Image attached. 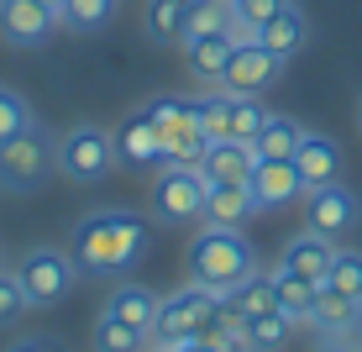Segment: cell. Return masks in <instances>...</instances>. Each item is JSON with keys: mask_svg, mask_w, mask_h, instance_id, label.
Returning <instances> with one entry per match:
<instances>
[{"mask_svg": "<svg viewBox=\"0 0 362 352\" xmlns=\"http://www.w3.org/2000/svg\"><path fill=\"white\" fill-rule=\"evenodd\" d=\"M147 242H153V221L142 210H90L69 237V253L79 263V273L90 279H116L142 263Z\"/></svg>", "mask_w": 362, "mask_h": 352, "instance_id": "obj_1", "label": "cell"}, {"mask_svg": "<svg viewBox=\"0 0 362 352\" xmlns=\"http://www.w3.org/2000/svg\"><path fill=\"white\" fill-rule=\"evenodd\" d=\"M247 273H257V263H252V247H247V237L236 232V226H205V232H194V242H189V284L231 295Z\"/></svg>", "mask_w": 362, "mask_h": 352, "instance_id": "obj_2", "label": "cell"}, {"mask_svg": "<svg viewBox=\"0 0 362 352\" xmlns=\"http://www.w3.org/2000/svg\"><path fill=\"white\" fill-rule=\"evenodd\" d=\"M221 300H226V295H216V289H205V284H184L179 295L163 300V310H158V326L147 331V347L179 352L184 342H194L199 326H205V321L221 310Z\"/></svg>", "mask_w": 362, "mask_h": 352, "instance_id": "obj_3", "label": "cell"}, {"mask_svg": "<svg viewBox=\"0 0 362 352\" xmlns=\"http://www.w3.org/2000/svg\"><path fill=\"white\" fill-rule=\"evenodd\" d=\"M16 279H21L32 305L47 310V305H64V300L74 295L79 263H74L69 247H32V253H21V263H16Z\"/></svg>", "mask_w": 362, "mask_h": 352, "instance_id": "obj_4", "label": "cell"}, {"mask_svg": "<svg viewBox=\"0 0 362 352\" xmlns=\"http://www.w3.org/2000/svg\"><path fill=\"white\" fill-rule=\"evenodd\" d=\"M116 132L105 127H90V121H79V127H69L58 137V174L74 184H100L110 169H116Z\"/></svg>", "mask_w": 362, "mask_h": 352, "instance_id": "obj_5", "label": "cell"}, {"mask_svg": "<svg viewBox=\"0 0 362 352\" xmlns=\"http://www.w3.org/2000/svg\"><path fill=\"white\" fill-rule=\"evenodd\" d=\"M205 195H210V179L199 174V163H163V174L153 184V210L168 226H189V221H205Z\"/></svg>", "mask_w": 362, "mask_h": 352, "instance_id": "obj_6", "label": "cell"}, {"mask_svg": "<svg viewBox=\"0 0 362 352\" xmlns=\"http://www.w3.org/2000/svg\"><path fill=\"white\" fill-rule=\"evenodd\" d=\"M47 169H58V142L37 121L0 147V184L6 190H37L47 179Z\"/></svg>", "mask_w": 362, "mask_h": 352, "instance_id": "obj_7", "label": "cell"}, {"mask_svg": "<svg viewBox=\"0 0 362 352\" xmlns=\"http://www.w3.org/2000/svg\"><path fill=\"white\" fill-rule=\"evenodd\" d=\"M279 69H284L279 53H268L263 42H242V47L231 53V64H226L221 90H226V95H263L268 84L279 79Z\"/></svg>", "mask_w": 362, "mask_h": 352, "instance_id": "obj_8", "label": "cell"}, {"mask_svg": "<svg viewBox=\"0 0 362 352\" xmlns=\"http://www.w3.org/2000/svg\"><path fill=\"white\" fill-rule=\"evenodd\" d=\"M58 27H64V21H58V11L47 6V0H11V6L0 11V37H6L11 47H42Z\"/></svg>", "mask_w": 362, "mask_h": 352, "instance_id": "obj_9", "label": "cell"}, {"mask_svg": "<svg viewBox=\"0 0 362 352\" xmlns=\"http://www.w3.org/2000/svg\"><path fill=\"white\" fill-rule=\"evenodd\" d=\"M357 195L346 184H320V190H305V221L310 232H326V237H341L357 226Z\"/></svg>", "mask_w": 362, "mask_h": 352, "instance_id": "obj_10", "label": "cell"}, {"mask_svg": "<svg viewBox=\"0 0 362 352\" xmlns=\"http://www.w3.org/2000/svg\"><path fill=\"white\" fill-rule=\"evenodd\" d=\"M252 200H257V210H279V205H289V200L305 195V179H299V169H294V158H257V169H252Z\"/></svg>", "mask_w": 362, "mask_h": 352, "instance_id": "obj_11", "label": "cell"}, {"mask_svg": "<svg viewBox=\"0 0 362 352\" xmlns=\"http://www.w3.org/2000/svg\"><path fill=\"white\" fill-rule=\"evenodd\" d=\"M310 326H315L320 336H331V342H341V336H352L362 326V300L357 295H341V289L320 284L315 289V305H310Z\"/></svg>", "mask_w": 362, "mask_h": 352, "instance_id": "obj_12", "label": "cell"}, {"mask_svg": "<svg viewBox=\"0 0 362 352\" xmlns=\"http://www.w3.org/2000/svg\"><path fill=\"white\" fill-rule=\"evenodd\" d=\"M252 169H257V147L231 142V137L210 142L205 158H199V174H205L210 184H252Z\"/></svg>", "mask_w": 362, "mask_h": 352, "instance_id": "obj_13", "label": "cell"}, {"mask_svg": "<svg viewBox=\"0 0 362 352\" xmlns=\"http://www.w3.org/2000/svg\"><path fill=\"white\" fill-rule=\"evenodd\" d=\"M294 169H299V179H305V190L336 184V174H341V147H336L331 137H320V132H305V142H299V153H294Z\"/></svg>", "mask_w": 362, "mask_h": 352, "instance_id": "obj_14", "label": "cell"}, {"mask_svg": "<svg viewBox=\"0 0 362 352\" xmlns=\"http://www.w3.org/2000/svg\"><path fill=\"white\" fill-rule=\"evenodd\" d=\"M331 258H336V247H331V237L326 232H299V237H289V242H284V268H294V273H305V279H326L331 273Z\"/></svg>", "mask_w": 362, "mask_h": 352, "instance_id": "obj_15", "label": "cell"}, {"mask_svg": "<svg viewBox=\"0 0 362 352\" xmlns=\"http://www.w3.org/2000/svg\"><path fill=\"white\" fill-rule=\"evenodd\" d=\"M116 158H121V163H132V169L163 163V132L147 121V110H136L132 121H121V132H116Z\"/></svg>", "mask_w": 362, "mask_h": 352, "instance_id": "obj_16", "label": "cell"}, {"mask_svg": "<svg viewBox=\"0 0 362 352\" xmlns=\"http://www.w3.org/2000/svg\"><path fill=\"white\" fill-rule=\"evenodd\" d=\"M105 310H110V316H121L127 326H136V331H153V326H158V310H163V300H158L147 284H132V279H127V284L110 289Z\"/></svg>", "mask_w": 362, "mask_h": 352, "instance_id": "obj_17", "label": "cell"}, {"mask_svg": "<svg viewBox=\"0 0 362 352\" xmlns=\"http://www.w3.org/2000/svg\"><path fill=\"white\" fill-rule=\"evenodd\" d=\"M257 42H263L268 53H279V58H294L299 47L310 42V21L299 16V6L289 0V6H284L279 16H268L263 27H257Z\"/></svg>", "mask_w": 362, "mask_h": 352, "instance_id": "obj_18", "label": "cell"}, {"mask_svg": "<svg viewBox=\"0 0 362 352\" xmlns=\"http://www.w3.org/2000/svg\"><path fill=\"white\" fill-rule=\"evenodd\" d=\"M252 210H257V200L247 184H210V195H205V226H236L242 232Z\"/></svg>", "mask_w": 362, "mask_h": 352, "instance_id": "obj_19", "label": "cell"}, {"mask_svg": "<svg viewBox=\"0 0 362 352\" xmlns=\"http://www.w3.org/2000/svg\"><path fill=\"white\" fill-rule=\"evenodd\" d=\"M184 53H189V69H194V79H205V84H221V79H226V64H231V53H236V42H231V32H221V37H199V42H184Z\"/></svg>", "mask_w": 362, "mask_h": 352, "instance_id": "obj_20", "label": "cell"}, {"mask_svg": "<svg viewBox=\"0 0 362 352\" xmlns=\"http://www.w3.org/2000/svg\"><path fill=\"white\" fill-rule=\"evenodd\" d=\"M189 6L194 0H147L142 11V32L153 42H184V27H189Z\"/></svg>", "mask_w": 362, "mask_h": 352, "instance_id": "obj_21", "label": "cell"}, {"mask_svg": "<svg viewBox=\"0 0 362 352\" xmlns=\"http://www.w3.org/2000/svg\"><path fill=\"white\" fill-rule=\"evenodd\" d=\"M273 110L257 95H226V137L231 142H257V132L268 127Z\"/></svg>", "mask_w": 362, "mask_h": 352, "instance_id": "obj_22", "label": "cell"}, {"mask_svg": "<svg viewBox=\"0 0 362 352\" xmlns=\"http://www.w3.org/2000/svg\"><path fill=\"white\" fill-rule=\"evenodd\" d=\"M273 289H279V310H284V316H289V321L299 326V321L310 316V305H315V289H320V284L279 263V268H273Z\"/></svg>", "mask_w": 362, "mask_h": 352, "instance_id": "obj_23", "label": "cell"}, {"mask_svg": "<svg viewBox=\"0 0 362 352\" xmlns=\"http://www.w3.org/2000/svg\"><path fill=\"white\" fill-rule=\"evenodd\" d=\"M231 310H242L247 321L252 316H268V310H279V289H273V273H247L242 284L226 295Z\"/></svg>", "mask_w": 362, "mask_h": 352, "instance_id": "obj_24", "label": "cell"}, {"mask_svg": "<svg viewBox=\"0 0 362 352\" xmlns=\"http://www.w3.org/2000/svg\"><path fill=\"white\" fill-rule=\"evenodd\" d=\"M299 142H305V127L294 116H268V127L257 132V158H294Z\"/></svg>", "mask_w": 362, "mask_h": 352, "instance_id": "obj_25", "label": "cell"}, {"mask_svg": "<svg viewBox=\"0 0 362 352\" xmlns=\"http://www.w3.org/2000/svg\"><path fill=\"white\" fill-rule=\"evenodd\" d=\"M231 21H236L231 0H194V6H189V27H184V42L221 37V32H231Z\"/></svg>", "mask_w": 362, "mask_h": 352, "instance_id": "obj_26", "label": "cell"}, {"mask_svg": "<svg viewBox=\"0 0 362 352\" xmlns=\"http://www.w3.org/2000/svg\"><path fill=\"white\" fill-rule=\"evenodd\" d=\"M95 352H147V331H136V326H127L121 316H100L95 321Z\"/></svg>", "mask_w": 362, "mask_h": 352, "instance_id": "obj_27", "label": "cell"}, {"mask_svg": "<svg viewBox=\"0 0 362 352\" xmlns=\"http://www.w3.org/2000/svg\"><path fill=\"white\" fill-rule=\"evenodd\" d=\"M110 16H116V0H64V11H58L69 32H100Z\"/></svg>", "mask_w": 362, "mask_h": 352, "instance_id": "obj_28", "label": "cell"}, {"mask_svg": "<svg viewBox=\"0 0 362 352\" xmlns=\"http://www.w3.org/2000/svg\"><path fill=\"white\" fill-rule=\"evenodd\" d=\"M294 321L284 316V310H268V316H252L247 321V342H252V352H279L284 342H289Z\"/></svg>", "mask_w": 362, "mask_h": 352, "instance_id": "obj_29", "label": "cell"}, {"mask_svg": "<svg viewBox=\"0 0 362 352\" xmlns=\"http://www.w3.org/2000/svg\"><path fill=\"white\" fill-rule=\"evenodd\" d=\"M320 284H331V289H341V295H357V300H362V253H352V247H336L331 273H326Z\"/></svg>", "mask_w": 362, "mask_h": 352, "instance_id": "obj_30", "label": "cell"}, {"mask_svg": "<svg viewBox=\"0 0 362 352\" xmlns=\"http://www.w3.org/2000/svg\"><path fill=\"white\" fill-rule=\"evenodd\" d=\"M27 127H32V106H27L16 90H6V84H0V147H6L11 137H21Z\"/></svg>", "mask_w": 362, "mask_h": 352, "instance_id": "obj_31", "label": "cell"}, {"mask_svg": "<svg viewBox=\"0 0 362 352\" xmlns=\"http://www.w3.org/2000/svg\"><path fill=\"white\" fill-rule=\"evenodd\" d=\"M32 310V300H27V289H21V279H16V268H0V331L6 326H16L21 316Z\"/></svg>", "mask_w": 362, "mask_h": 352, "instance_id": "obj_32", "label": "cell"}, {"mask_svg": "<svg viewBox=\"0 0 362 352\" xmlns=\"http://www.w3.org/2000/svg\"><path fill=\"white\" fill-rule=\"evenodd\" d=\"M184 110H189V100H173V95H163V100H153V106H147V121H153V127L168 137V132L184 121Z\"/></svg>", "mask_w": 362, "mask_h": 352, "instance_id": "obj_33", "label": "cell"}, {"mask_svg": "<svg viewBox=\"0 0 362 352\" xmlns=\"http://www.w3.org/2000/svg\"><path fill=\"white\" fill-rule=\"evenodd\" d=\"M289 6V0H231L236 21H247V27H263L268 16H279V11Z\"/></svg>", "mask_w": 362, "mask_h": 352, "instance_id": "obj_34", "label": "cell"}, {"mask_svg": "<svg viewBox=\"0 0 362 352\" xmlns=\"http://www.w3.org/2000/svg\"><path fill=\"white\" fill-rule=\"evenodd\" d=\"M199 116H205V137H210V142H221V137H226V95L199 100Z\"/></svg>", "mask_w": 362, "mask_h": 352, "instance_id": "obj_35", "label": "cell"}, {"mask_svg": "<svg viewBox=\"0 0 362 352\" xmlns=\"http://www.w3.org/2000/svg\"><path fill=\"white\" fill-rule=\"evenodd\" d=\"M6 352H64L53 342V336H27V342H16V347H6Z\"/></svg>", "mask_w": 362, "mask_h": 352, "instance_id": "obj_36", "label": "cell"}, {"mask_svg": "<svg viewBox=\"0 0 362 352\" xmlns=\"http://www.w3.org/2000/svg\"><path fill=\"white\" fill-rule=\"evenodd\" d=\"M179 352H210V347H205V342H184Z\"/></svg>", "mask_w": 362, "mask_h": 352, "instance_id": "obj_37", "label": "cell"}, {"mask_svg": "<svg viewBox=\"0 0 362 352\" xmlns=\"http://www.w3.org/2000/svg\"><path fill=\"white\" fill-rule=\"evenodd\" d=\"M47 6H53V11H64V0H47Z\"/></svg>", "mask_w": 362, "mask_h": 352, "instance_id": "obj_38", "label": "cell"}, {"mask_svg": "<svg viewBox=\"0 0 362 352\" xmlns=\"http://www.w3.org/2000/svg\"><path fill=\"white\" fill-rule=\"evenodd\" d=\"M357 127H362V100H357Z\"/></svg>", "mask_w": 362, "mask_h": 352, "instance_id": "obj_39", "label": "cell"}, {"mask_svg": "<svg viewBox=\"0 0 362 352\" xmlns=\"http://www.w3.org/2000/svg\"><path fill=\"white\" fill-rule=\"evenodd\" d=\"M6 6H11V0H0V11H6Z\"/></svg>", "mask_w": 362, "mask_h": 352, "instance_id": "obj_40", "label": "cell"}, {"mask_svg": "<svg viewBox=\"0 0 362 352\" xmlns=\"http://www.w3.org/2000/svg\"><path fill=\"white\" fill-rule=\"evenodd\" d=\"M147 352H163V347H147Z\"/></svg>", "mask_w": 362, "mask_h": 352, "instance_id": "obj_41", "label": "cell"}, {"mask_svg": "<svg viewBox=\"0 0 362 352\" xmlns=\"http://www.w3.org/2000/svg\"><path fill=\"white\" fill-rule=\"evenodd\" d=\"M357 352H362V347H357Z\"/></svg>", "mask_w": 362, "mask_h": 352, "instance_id": "obj_42", "label": "cell"}]
</instances>
